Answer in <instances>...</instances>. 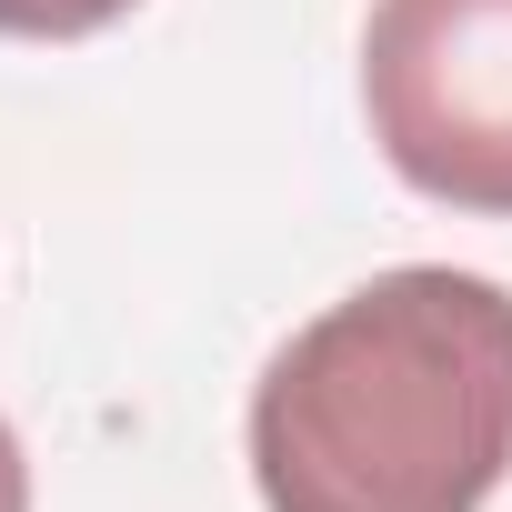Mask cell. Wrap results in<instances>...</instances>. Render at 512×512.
<instances>
[{"instance_id": "3", "label": "cell", "mask_w": 512, "mask_h": 512, "mask_svg": "<svg viewBox=\"0 0 512 512\" xmlns=\"http://www.w3.org/2000/svg\"><path fill=\"white\" fill-rule=\"evenodd\" d=\"M131 11L141 0H0V41H91Z\"/></svg>"}, {"instance_id": "2", "label": "cell", "mask_w": 512, "mask_h": 512, "mask_svg": "<svg viewBox=\"0 0 512 512\" xmlns=\"http://www.w3.org/2000/svg\"><path fill=\"white\" fill-rule=\"evenodd\" d=\"M362 121L392 181L512 221V0H372Z\"/></svg>"}, {"instance_id": "1", "label": "cell", "mask_w": 512, "mask_h": 512, "mask_svg": "<svg viewBox=\"0 0 512 512\" xmlns=\"http://www.w3.org/2000/svg\"><path fill=\"white\" fill-rule=\"evenodd\" d=\"M512 472V292L402 262L312 312L251 382L262 512H482Z\"/></svg>"}, {"instance_id": "4", "label": "cell", "mask_w": 512, "mask_h": 512, "mask_svg": "<svg viewBox=\"0 0 512 512\" xmlns=\"http://www.w3.org/2000/svg\"><path fill=\"white\" fill-rule=\"evenodd\" d=\"M0 512H31V452H21L11 412H0Z\"/></svg>"}]
</instances>
